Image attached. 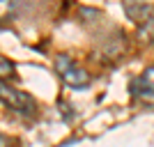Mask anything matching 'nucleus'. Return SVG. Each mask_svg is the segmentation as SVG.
<instances>
[{"mask_svg": "<svg viewBox=\"0 0 154 147\" xmlns=\"http://www.w3.org/2000/svg\"><path fill=\"white\" fill-rule=\"evenodd\" d=\"M14 74H16V67H14V62L0 55V81H7V78H12Z\"/></svg>", "mask_w": 154, "mask_h": 147, "instance_id": "obj_5", "label": "nucleus"}, {"mask_svg": "<svg viewBox=\"0 0 154 147\" xmlns=\"http://www.w3.org/2000/svg\"><path fill=\"white\" fill-rule=\"evenodd\" d=\"M0 101L7 108H12L14 113H21V115H35V110H37V101L28 92L7 85L5 81H0Z\"/></svg>", "mask_w": 154, "mask_h": 147, "instance_id": "obj_1", "label": "nucleus"}, {"mask_svg": "<svg viewBox=\"0 0 154 147\" xmlns=\"http://www.w3.org/2000/svg\"><path fill=\"white\" fill-rule=\"evenodd\" d=\"M14 12V2L12 0H0V21H7Z\"/></svg>", "mask_w": 154, "mask_h": 147, "instance_id": "obj_6", "label": "nucleus"}, {"mask_svg": "<svg viewBox=\"0 0 154 147\" xmlns=\"http://www.w3.org/2000/svg\"><path fill=\"white\" fill-rule=\"evenodd\" d=\"M124 12L136 26H147L154 21V5L149 0H124Z\"/></svg>", "mask_w": 154, "mask_h": 147, "instance_id": "obj_3", "label": "nucleus"}, {"mask_svg": "<svg viewBox=\"0 0 154 147\" xmlns=\"http://www.w3.org/2000/svg\"><path fill=\"white\" fill-rule=\"evenodd\" d=\"M134 92L136 96L145 103H154V64L140 74V78L134 83Z\"/></svg>", "mask_w": 154, "mask_h": 147, "instance_id": "obj_4", "label": "nucleus"}, {"mask_svg": "<svg viewBox=\"0 0 154 147\" xmlns=\"http://www.w3.org/2000/svg\"><path fill=\"white\" fill-rule=\"evenodd\" d=\"M55 71L60 74L64 83L69 85V87H88L90 85V74L76 62V60H71L69 55H58L55 58Z\"/></svg>", "mask_w": 154, "mask_h": 147, "instance_id": "obj_2", "label": "nucleus"}]
</instances>
